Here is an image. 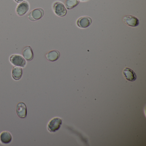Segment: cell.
Segmentation results:
<instances>
[{"mask_svg":"<svg viewBox=\"0 0 146 146\" xmlns=\"http://www.w3.org/2000/svg\"><path fill=\"white\" fill-rule=\"evenodd\" d=\"M54 11L56 15L60 17H64L67 14V10L64 5L60 1H56L53 5Z\"/></svg>","mask_w":146,"mask_h":146,"instance_id":"cell-1","label":"cell"},{"mask_svg":"<svg viewBox=\"0 0 146 146\" xmlns=\"http://www.w3.org/2000/svg\"><path fill=\"white\" fill-rule=\"evenodd\" d=\"M10 62L15 66L25 67L26 65L25 59L19 54H13L10 57Z\"/></svg>","mask_w":146,"mask_h":146,"instance_id":"cell-2","label":"cell"},{"mask_svg":"<svg viewBox=\"0 0 146 146\" xmlns=\"http://www.w3.org/2000/svg\"><path fill=\"white\" fill-rule=\"evenodd\" d=\"M44 11L42 8H37L31 11L28 15V19L31 21H36L43 17Z\"/></svg>","mask_w":146,"mask_h":146,"instance_id":"cell-3","label":"cell"},{"mask_svg":"<svg viewBox=\"0 0 146 146\" xmlns=\"http://www.w3.org/2000/svg\"><path fill=\"white\" fill-rule=\"evenodd\" d=\"M62 120L59 117L52 119L48 124V129L50 132H55L58 130L62 124Z\"/></svg>","mask_w":146,"mask_h":146,"instance_id":"cell-4","label":"cell"},{"mask_svg":"<svg viewBox=\"0 0 146 146\" xmlns=\"http://www.w3.org/2000/svg\"><path fill=\"white\" fill-rule=\"evenodd\" d=\"M30 9L29 4L26 1H23L20 3L16 8V13L19 17H23L29 11Z\"/></svg>","mask_w":146,"mask_h":146,"instance_id":"cell-5","label":"cell"},{"mask_svg":"<svg viewBox=\"0 0 146 146\" xmlns=\"http://www.w3.org/2000/svg\"><path fill=\"white\" fill-rule=\"evenodd\" d=\"M123 21L126 25L130 27H137L139 25V22L138 19L135 17L131 15L125 16L123 18Z\"/></svg>","mask_w":146,"mask_h":146,"instance_id":"cell-6","label":"cell"},{"mask_svg":"<svg viewBox=\"0 0 146 146\" xmlns=\"http://www.w3.org/2000/svg\"><path fill=\"white\" fill-rule=\"evenodd\" d=\"M16 111L18 116L21 118H25L27 115V107L24 102H19L16 108Z\"/></svg>","mask_w":146,"mask_h":146,"instance_id":"cell-7","label":"cell"},{"mask_svg":"<svg viewBox=\"0 0 146 146\" xmlns=\"http://www.w3.org/2000/svg\"><path fill=\"white\" fill-rule=\"evenodd\" d=\"M92 23V19L89 17H82L77 21V25L79 28L85 29L88 27Z\"/></svg>","mask_w":146,"mask_h":146,"instance_id":"cell-8","label":"cell"},{"mask_svg":"<svg viewBox=\"0 0 146 146\" xmlns=\"http://www.w3.org/2000/svg\"><path fill=\"white\" fill-rule=\"evenodd\" d=\"M123 73L124 77L128 81L133 82L136 79V75L135 72L130 68H125L123 70Z\"/></svg>","mask_w":146,"mask_h":146,"instance_id":"cell-9","label":"cell"},{"mask_svg":"<svg viewBox=\"0 0 146 146\" xmlns=\"http://www.w3.org/2000/svg\"><path fill=\"white\" fill-rule=\"evenodd\" d=\"M23 58L27 61H30L33 60L34 57V52L31 47L30 46L25 47L23 51Z\"/></svg>","mask_w":146,"mask_h":146,"instance_id":"cell-10","label":"cell"},{"mask_svg":"<svg viewBox=\"0 0 146 146\" xmlns=\"http://www.w3.org/2000/svg\"><path fill=\"white\" fill-rule=\"evenodd\" d=\"M60 53L57 50H52L46 54V58L48 61L54 62L59 58Z\"/></svg>","mask_w":146,"mask_h":146,"instance_id":"cell-11","label":"cell"},{"mask_svg":"<svg viewBox=\"0 0 146 146\" xmlns=\"http://www.w3.org/2000/svg\"><path fill=\"white\" fill-rule=\"evenodd\" d=\"M0 140L3 144H8L11 142L12 140L11 134L9 131H3L0 135Z\"/></svg>","mask_w":146,"mask_h":146,"instance_id":"cell-12","label":"cell"},{"mask_svg":"<svg viewBox=\"0 0 146 146\" xmlns=\"http://www.w3.org/2000/svg\"><path fill=\"white\" fill-rule=\"evenodd\" d=\"M23 69L19 66H14L12 70V76L14 80H19L23 76Z\"/></svg>","mask_w":146,"mask_h":146,"instance_id":"cell-13","label":"cell"},{"mask_svg":"<svg viewBox=\"0 0 146 146\" xmlns=\"http://www.w3.org/2000/svg\"><path fill=\"white\" fill-rule=\"evenodd\" d=\"M79 3V0H66L65 5L66 9L71 10L76 7Z\"/></svg>","mask_w":146,"mask_h":146,"instance_id":"cell-14","label":"cell"},{"mask_svg":"<svg viewBox=\"0 0 146 146\" xmlns=\"http://www.w3.org/2000/svg\"><path fill=\"white\" fill-rule=\"evenodd\" d=\"M14 1H15L17 3H21V2H23L24 0H14Z\"/></svg>","mask_w":146,"mask_h":146,"instance_id":"cell-15","label":"cell"},{"mask_svg":"<svg viewBox=\"0 0 146 146\" xmlns=\"http://www.w3.org/2000/svg\"><path fill=\"white\" fill-rule=\"evenodd\" d=\"M80 1H88V0H80Z\"/></svg>","mask_w":146,"mask_h":146,"instance_id":"cell-16","label":"cell"}]
</instances>
